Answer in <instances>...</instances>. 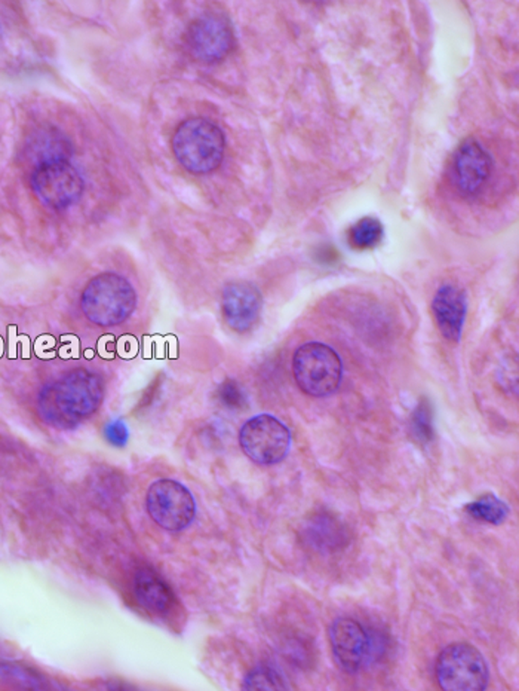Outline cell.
Wrapping results in <instances>:
<instances>
[{"label": "cell", "mask_w": 519, "mask_h": 691, "mask_svg": "<svg viewBox=\"0 0 519 691\" xmlns=\"http://www.w3.org/2000/svg\"><path fill=\"white\" fill-rule=\"evenodd\" d=\"M106 393L104 378L94 370L75 369L43 386L38 412L43 422L60 430L75 429L97 412Z\"/></svg>", "instance_id": "6da1fadb"}, {"label": "cell", "mask_w": 519, "mask_h": 691, "mask_svg": "<svg viewBox=\"0 0 519 691\" xmlns=\"http://www.w3.org/2000/svg\"><path fill=\"white\" fill-rule=\"evenodd\" d=\"M172 152L180 165L192 174H208L222 165L226 151L223 129L207 118L183 120L172 136Z\"/></svg>", "instance_id": "7a4b0ae2"}, {"label": "cell", "mask_w": 519, "mask_h": 691, "mask_svg": "<svg viewBox=\"0 0 519 691\" xmlns=\"http://www.w3.org/2000/svg\"><path fill=\"white\" fill-rule=\"evenodd\" d=\"M82 313L95 326H119L136 308V293L122 275L102 272L86 284L81 297Z\"/></svg>", "instance_id": "3957f363"}, {"label": "cell", "mask_w": 519, "mask_h": 691, "mask_svg": "<svg viewBox=\"0 0 519 691\" xmlns=\"http://www.w3.org/2000/svg\"><path fill=\"white\" fill-rule=\"evenodd\" d=\"M293 372L303 393L312 397H328L340 386L343 363L336 350L321 342H309L294 354Z\"/></svg>", "instance_id": "277c9868"}, {"label": "cell", "mask_w": 519, "mask_h": 691, "mask_svg": "<svg viewBox=\"0 0 519 691\" xmlns=\"http://www.w3.org/2000/svg\"><path fill=\"white\" fill-rule=\"evenodd\" d=\"M31 190L43 206L66 210L81 199L85 181L67 158L48 159L36 164L31 177Z\"/></svg>", "instance_id": "5b68a950"}, {"label": "cell", "mask_w": 519, "mask_h": 691, "mask_svg": "<svg viewBox=\"0 0 519 691\" xmlns=\"http://www.w3.org/2000/svg\"><path fill=\"white\" fill-rule=\"evenodd\" d=\"M436 679L445 691H481L488 686V665L473 645L455 642L439 654Z\"/></svg>", "instance_id": "8992f818"}, {"label": "cell", "mask_w": 519, "mask_h": 691, "mask_svg": "<svg viewBox=\"0 0 519 691\" xmlns=\"http://www.w3.org/2000/svg\"><path fill=\"white\" fill-rule=\"evenodd\" d=\"M243 454L259 465H275L286 460L291 447L288 427L268 413L252 417L239 431Z\"/></svg>", "instance_id": "52a82bcc"}, {"label": "cell", "mask_w": 519, "mask_h": 691, "mask_svg": "<svg viewBox=\"0 0 519 691\" xmlns=\"http://www.w3.org/2000/svg\"><path fill=\"white\" fill-rule=\"evenodd\" d=\"M145 506L150 518L166 531H183L195 520L196 502L192 492L172 479L152 483L145 495Z\"/></svg>", "instance_id": "ba28073f"}, {"label": "cell", "mask_w": 519, "mask_h": 691, "mask_svg": "<svg viewBox=\"0 0 519 691\" xmlns=\"http://www.w3.org/2000/svg\"><path fill=\"white\" fill-rule=\"evenodd\" d=\"M186 45L196 60L207 65L218 63L233 49V27L223 15L205 13L188 27Z\"/></svg>", "instance_id": "9c48e42d"}, {"label": "cell", "mask_w": 519, "mask_h": 691, "mask_svg": "<svg viewBox=\"0 0 519 691\" xmlns=\"http://www.w3.org/2000/svg\"><path fill=\"white\" fill-rule=\"evenodd\" d=\"M493 172V158L475 138L464 140L453 155V183L466 197L477 195Z\"/></svg>", "instance_id": "30bf717a"}, {"label": "cell", "mask_w": 519, "mask_h": 691, "mask_svg": "<svg viewBox=\"0 0 519 691\" xmlns=\"http://www.w3.org/2000/svg\"><path fill=\"white\" fill-rule=\"evenodd\" d=\"M263 297L256 284L232 281L222 295V313L227 326L238 333L251 331L259 322Z\"/></svg>", "instance_id": "8fae6325"}, {"label": "cell", "mask_w": 519, "mask_h": 691, "mask_svg": "<svg viewBox=\"0 0 519 691\" xmlns=\"http://www.w3.org/2000/svg\"><path fill=\"white\" fill-rule=\"evenodd\" d=\"M330 638L332 653L346 672L355 674L365 665L371 641L361 623L350 617L337 618L330 629Z\"/></svg>", "instance_id": "7c38bea8"}, {"label": "cell", "mask_w": 519, "mask_h": 691, "mask_svg": "<svg viewBox=\"0 0 519 691\" xmlns=\"http://www.w3.org/2000/svg\"><path fill=\"white\" fill-rule=\"evenodd\" d=\"M432 313L444 338L450 342H459L468 313V299L464 290L453 284L441 286L438 292L435 293Z\"/></svg>", "instance_id": "4fadbf2b"}, {"label": "cell", "mask_w": 519, "mask_h": 691, "mask_svg": "<svg viewBox=\"0 0 519 691\" xmlns=\"http://www.w3.org/2000/svg\"><path fill=\"white\" fill-rule=\"evenodd\" d=\"M134 595L138 604L154 615H166L174 606V592L158 576V572H154L150 568H143L136 572L134 580Z\"/></svg>", "instance_id": "5bb4252c"}, {"label": "cell", "mask_w": 519, "mask_h": 691, "mask_svg": "<svg viewBox=\"0 0 519 691\" xmlns=\"http://www.w3.org/2000/svg\"><path fill=\"white\" fill-rule=\"evenodd\" d=\"M306 538L318 550H334L345 545L346 534L341 524L334 518L318 515L309 520Z\"/></svg>", "instance_id": "9a60e30c"}, {"label": "cell", "mask_w": 519, "mask_h": 691, "mask_svg": "<svg viewBox=\"0 0 519 691\" xmlns=\"http://www.w3.org/2000/svg\"><path fill=\"white\" fill-rule=\"evenodd\" d=\"M466 513L473 519L481 520L491 525H500L509 515V507L494 494H486L469 502Z\"/></svg>", "instance_id": "2e32d148"}, {"label": "cell", "mask_w": 519, "mask_h": 691, "mask_svg": "<svg viewBox=\"0 0 519 691\" xmlns=\"http://www.w3.org/2000/svg\"><path fill=\"white\" fill-rule=\"evenodd\" d=\"M383 225L379 219L366 216L357 220L356 224L349 229L347 238L349 244L356 250L374 249L383 240Z\"/></svg>", "instance_id": "e0dca14e"}, {"label": "cell", "mask_w": 519, "mask_h": 691, "mask_svg": "<svg viewBox=\"0 0 519 691\" xmlns=\"http://www.w3.org/2000/svg\"><path fill=\"white\" fill-rule=\"evenodd\" d=\"M409 430L413 438L422 445H429L434 440V408L429 400L422 399L418 402L409 420Z\"/></svg>", "instance_id": "ac0fdd59"}, {"label": "cell", "mask_w": 519, "mask_h": 691, "mask_svg": "<svg viewBox=\"0 0 519 691\" xmlns=\"http://www.w3.org/2000/svg\"><path fill=\"white\" fill-rule=\"evenodd\" d=\"M243 688L245 690H284L288 688V686L279 672L268 666H261L250 672L243 683Z\"/></svg>", "instance_id": "d6986e66"}, {"label": "cell", "mask_w": 519, "mask_h": 691, "mask_svg": "<svg viewBox=\"0 0 519 691\" xmlns=\"http://www.w3.org/2000/svg\"><path fill=\"white\" fill-rule=\"evenodd\" d=\"M218 402L229 411H242L247 406V393L234 379H226L217 390Z\"/></svg>", "instance_id": "ffe728a7"}, {"label": "cell", "mask_w": 519, "mask_h": 691, "mask_svg": "<svg viewBox=\"0 0 519 691\" xmlns=\"http://www.w3.org/2000/svg\"><path fill=\"white\" fill-rule=\"evenodd\" d=\"M0 677L13 683L22 684L26 687H40V678L33 670L13 665V663H0Z\"/></svg>", "instance_id": "44dd1931"}, {"label": "cell", "mask_w": 519, "mask_h": 691, "mask_svg": "<svg viewBox=\"0 0 519 691\" xmlns=\"http://www.w3.org/2000/svg\"><path fill=\"white\" fill-rule=\"evenodd\" d=\"M104 434H106L107 440L115 447H124L128 442V429L120 420L109 422L104 429Z\"/></svg>", "instance_id": "7402d4cb"}]
</instances>
